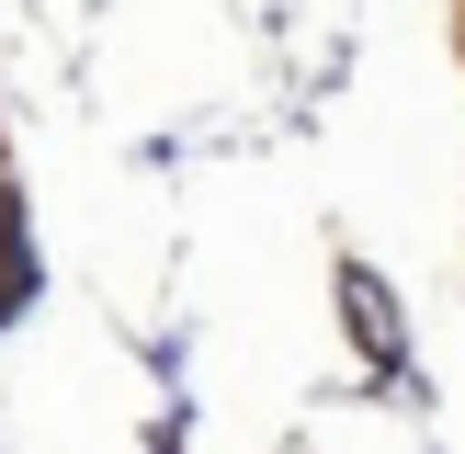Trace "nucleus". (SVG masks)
<instances>
[{
  "label": "nucleus",
  "mask_w": 465,
  "mask_h": 454,
  "mask_svg": "<svg viewBox=\"0 0 465 454\" xmlns=\"http://www.w3.org/2000/svg\"><path fill=\"white\" fill-rule=\"evenodd\" d=\"M352 330L386 352V295H375V272H352Z\"/></svg>",
  "instance_id": "f257e3e1"
}]
</instances>
